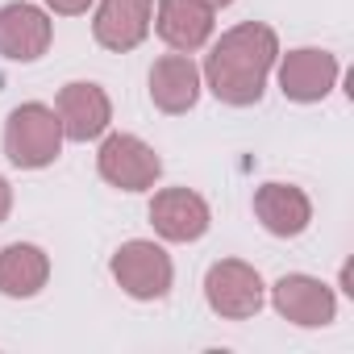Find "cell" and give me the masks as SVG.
<instances>
[{"mask_svg":"<svg viewBox=\"0 0 354 354\" xmlns=\"http://www.w3.org/2000/svg\"><path fill=\"white\" fill-rule=\"evenodd\" d=\"M279 59V38L263 21H242L221 34V42L205 59V80L221 104L246 109L263 100L267 75Z\"/></svg>","mask_w":354,"mask_h":354,"instance_id":"cell-1","label":"cell"},{"mask_svg":"<svg viewBox=\"0 0 354 354\" xmlns=\"http://www.w3.org/2000/svg\"><path fill=\"white\" fill-rule=\"evenodd\" d=\"M63 150V121L50 104H17L5 121V154L13 167H26V171H38V167H50Z\"/></svg>","mask_w":354,"mask_h":354,"instance_id":"cell-2","label":"cell"},{"mask_svg":"<svg viewBox=\"0 0 354 354\" xmlns=\"http://www.w3.org/2000/svg\"><path fill=\"white\" fill-rule=\"evenodd\" d=\"M96 167H100V180L121 188V192H146V188H154V180L162 175L158 154L142 138H133V133L104 138V146L96 154Z\"/></svg>","mask_w":354,"mask_h":354,"instance_id":"cell-3","label":"cell"},{"mask_svg":"<svg viewBox=\"0 0 354 354\" xmlns=\"http://www.w3.org/2000/svg\"><path fill=\"white\" fill-rule=\"evenodd\" d=\"M205 296H209V308L217 317L246 321V317H254L263 308V279H259V271L250 263L221 259L205 275Z\"/></svg>","mask_w":354,"mask_h":354,"instance_id":"cell-4","label":"cell"},{"mask_svg":"<svg viewBox=\"0 0 354 354\" xmlns=\"http://www.w3.org/2000/svg\"><path fill=\"white\" fill-rule=\"evenodd\" d=\"M113 279L133 296V300H158L171 292V279H175V267L167 259L162 246L154 242H125L117 254H113Z\"/></svg>","mask_w":354,"mask_h":354,"instance_id":"cell-5","label":"cell"},{"mask_svg":"<svg viewBox=\"0 0 354 354\" xmlns=\"http://www.w3.org/2000/svg\"><path fill=\"white\" fill-rule=\"evenodd\" d=\"M150 21H154V0H100L92 34L104 50L125 55L146 42Z\"/></svg>","mask_w":354,"mask_h":354,"instance_id":"cell-6","label":"cell"},{"mask_svg":"<svg viewBox=\"0 0 354 354\" xmlns=\"http://www.w3.org/2000/svg\"><path fill=\"white\" fill-rule=\"evenodd\" d=\"M333 84H337V59H333L329 50L304 46V50L283 55V63H279V88H283V96L296 100V104L325 100Z\"/></svg>","mask_w":354,"mask_h":354,"instance_id":"cell-7","label":"cell"},{"mask_svg":"<svg viewBox=\"0 0 354 354\" xmlns=\"http://www.w3.org/2000/svg\"><path fill=\"white\" fill-rule=\"evenodd\" d=\"M271 300H275L279 317H288L292 325H304V329H321L337 313V300H333L329 283H321L313 275H283L271 288Z\"/></svg>","mask_w":354,"mask_h":354,"instance_id":"cell-8","label":"cell"},{"mask_svg":"<svg viewBox=\"0 0 354 354\" xmlns=\"http://www.w3.org/2000/svg\"><path fill=\"white\" fill-rule=\"evenodd\" d=\"M50 17L38 9V5H5L0 9V55L13 59V63H34L46 55L50 46Z\"/></svg>","mask_w":354,"mask_h":354,"instance_id":"cell-9","label":"cell"},{"mask_svg":"<svg viewBox=\"0 0 354 354\" xmlns=\"http://www.w3.org/2000/svg\"><path fill=\"white\" fill-rule=\"evenodd\" d=\"M150 221L167 242H196L209 230V205L188 188H162L150 201Z\"/></svg>","mask_w":354,"mask_h":354,"instance_id":"cell-10","label":"cell"},{"mask_svg":"<svg viewBox=\"0 0 354 354\" xmlns=\"http://www.w3.org/2000/svg\"><path fill=\"white\" fill-rule=\"evenodd\" d=\"M55 113L63 121V138H71V142H92L113 121V104H109L100 84H67L59 92V109Z\"/></svg>","mask_w":354,"mask_h":354,"instance_id":"cell-11","label":"cell"},{"mask_svg":"<svg viewBox=\"0 0 354 354\" xmlns=\"http://www.w3.org/2000/svg\"><path fill=\"white\" fill-rule=\"evenodd\" d=\"M213 13L205 0H158V17H154V30L158 38L171 46V50H201L209 38H213Z\"/></svg>","mask_w":354,"mask_h":354,"instance_id":"cell-12","label":"cell"},{"mask_svg":"<svg viewBox=\"0 0 354 354\" xmlns=\"http://www.w3.org/2000/svg\"><path fill=\"white\" fill-rule=\"evenodd\" d=\"M150 100L162 113H188L201 100V71L188 55H162L150 67Z\"/></svg>","mask_w":354,"mask_h":354,"instance_id":"cell-13","label":"cell"},{"mask_svg":"<svg viewBox=\"0 0 354 354\" xmlns=\"http://www.w3.org/2000/svg\"><path fill=\"white\" fill-rule=\"evenodd\" d=\"M254 217L275 238H300L308 230V221H313V205L292 184H263L254 192Z\"/></svg>","mask_w":354,"mask_h":354,"instance_id":"cell-14","label":"cell"},{"mask_svg":"<svg viewBox=\"0 0 354 354\" xmlns=\"http://www.w3.org/2000/svg\"><path fill=\"white\" fill-rule=\"evenodd\" d=\"M46 279H50L46 250H38L30 242H13L0 250V292L5 296H17V300L38 296L46 288Z\"/></svg>","mask_w":354,"mask_h":354,"instance_id":"cell-15","label":"cell"},{"mask_svg":"<svg viewBox=\"0 0 354 354\" xmlns=\"http://www.w3.org/2000/svg\"><path fill=\"white\" fill-rule=\"evenodd\" d=\"M46 5H50L55 13H63V17H80V13H88L92 0H46Z\"/></svg>","mask_w":354,"mask_h":354,"instance_id":"cell-16","label":"cell"},{"mask_svg":"<svg viewBox=\"0 0 354 354\" xmlns=\"http://www.w3.org/2000/svg\"><path fill=\"white\" fill-rule=\"evenodd\" d=\"M9 209H13V188H9V180H0V221L9 217Z\"/></svg>","mask_w":354,"mask_h":354,"instance_id":"cell-17","label":"cell"},{"mask_svg":"<svg viewBox=\"0 0 354 354\" xmlns=\"http://www.w3.org/2000/svg\"><path fill=\"white\" fill-rule=\"evenodd\" d=\"M209 9H225V5H234V0H205Z\"/></svg>","mask_w":354,"mask_h":354,"instance_id":"cell-18","label":"cell"}]
</instances>
